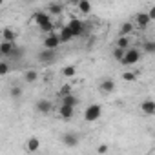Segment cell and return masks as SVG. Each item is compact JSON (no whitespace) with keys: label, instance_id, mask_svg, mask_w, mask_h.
Here are the masks:
<instances>
[{"label":"cell","instance_id":"31","mask_svg":"<svg viewBox=\"0 0 155 155\" xmlns=\"http://www.w3.org/2000/svg\"><path fill=\"white\" fill-rule=\"evenodd\" d=\"M148 13H150L151 20H155V6H153V8H150V9H148Z\"/></svg>","mask_w":155,"mask_h":155},{"label":"cell","instance_id":"7","mask_svg":"<svg viewBox=\"0 0 155 155\" xmlns=\"http://www.w3.org/2000/svg\"><path fill=\"white\" fill-rule=\"evenodd\" d=\"M58 37H60L62 44H68V42H71V40L75 38V33H73L71 28L66 24V26H60V28H58Z\"/></svg>","mask_w":155,"mask_h":155},{"label":"cell","instance_id":"27","mask_svg":"<svg viewBox=\"0 0 155 155\" xmlns=\"http://www.w3.org/2000/svg\"><path fill=\"white\" fill-rule=\"evenodd\" d=\"M9 95H11L13 99H20V97H22V88L13 86V88H11V91H9Z\"/></svg>","mask_w":155,"mask_h":155},{"label":"cell","instance_id":"1","mask_svg":"<svg viewBox=\"0 0 155 155\" xmlns=\"http://www.w3.org/2000/svg\"><path fill=\"white\" fill-rule=\"evenodd\" d=\"M33 22L40 28V31L42 33H51V31H55V28H57V24H53V20H51V15L46 11H40V13H35L33 15Z\"/></svg>","mask_w":155,"mask_h":155},{"label":"cell","instance_id":"25","mask_svg":"<svg viewBox=\"0 0 155 155\" xmlns=\"http://www.w3.org/2000/svg\"><path fill=\"white\" fill-rule=\"evenodd\" d=\"M124 55H126V49H124V48H119V46H115V49H113V58H115L117 62H122Z\"/></svg>","mask_w":155,"mask_h":155},{"label":"cell","instance_id":"16","mask_svg":"<svg viewBox=\"0 0 155 155\" xmlns=\"http://www.w3.org/2000/svg\"><path fill=\"white\" fill-rule=\"evenodd\" d=\"M77 8H79V11L82 15H90L91 13V2L90 0H81V2L77 4Z\"/></svg>","mask_w":155,"mask_h":155},{"label":"cell","instance_id":"29","mask_svg":"<svg viewBox=\"0 0 155 155\" xmlns=\"http://www.w3.org/2000/svg\"><path fill=\"white\" fill-rule=\"evenodd\" d=\"M8 71H9V64L8 62H0V75H8Z\"/></svg>","mask_w":155,"mask_h":155},{"label":"cell","instance_id":"8","mask_svg":"<svg viewBox=\"0 0 155 155\" xmlns=\"http://www.w3.org/2000/svg\"><path fill=\"white\" fill-rule=\"evenodd\" d=\"M60 140H62V142H64V146H68V148H75V146H79V135L73 133V131L64 133Z\"/></svg>","mask_w":155,"mask_h":155},{"label":"cell","instance_id":"4","mask_svg":"<svg viewBox=\"0 0 155 155\" xmlns=\"http://www.w3.org/2000/svg\"><path fill=\"white\" fill-rule=\"evenodd\" d=\"M60 44H62V40H60L58 33H55V31L48 33V37L44 38V48H46V49H57Z\"/></svg>","mask_w":155,"mask_h":155},{"label":"cell","instance_id":"9","mask_svg":"<svg viewBox=\"0 0 155 155\" xmlns=\"http://www.w3.org/2000/svg\"><path fill=\"white\" fill-rule=\"evenodd\" d=\"M153 20H151V17H150V13L148 11H144V13H139L137 17H135V24L140 28V29H146L150 24H151Z\"/></svg>","mask_w":155,"mask_h":155},{"label":"cell","instance_id":"21","mask_svg":"<svg viewBox=\"0 0 155 155\" xmlns=\"http://www.w3.org/2000/svg\"><path fill=\"white\" fill-rule=\"evenodd\" d=\"M62 102H64V104H69V106H75V108H77V104H79V99H77L73 93H66V95H62Z\"/></svg>","mask_w":155,"mask_h":155},{"label":"cell","instance_id":"19","mask_svg":"<svg viewBox=\"0 0 155 155\" xmlns=\"http://www.w3.org/2000/svg\"><path fill=\"white\" fill-rule=\"evenodd\" d=\"M24 81L29 82V84H35V82L38 81V73H37L35 69H28V71L24 73Z\"/></svg>","mask_w":155,"mask_h":155},{"label":"cell","instance_id":"22","mask_svg":"<svg viewBox=\"0 0 155 155\" xmlns=\"http://www.w3.org/2000/svg\"><path fill=\"white\" fill-rule=\"evenodd\" d=\"M133 29H135V26L131 24V22H122L120 24V35H131L133 33Z\"/></svg>","mask_w":155,"mask_h":155},{"label":"cell","instance_id":"6","mask_svg":"<svg viewBox=\"0 0 155 155\" xmlns=\"http://www.w3.org/2000/svg\"><path fill=\"white\" fill-rule=\"evenodd\" d=\"M68 26L71 28V31L75 33V37H81V35L84 33V29H86L84 22H82V20H79V18H75V17H71V18H69Z\"/></svg>","mask_w":155,"mask_h":155},{"label":"cell","instance_id":"17","mask_svg":"<svg viewBox=\"0 0 155 155\" xmlns=\"http://www.w3.org/2000/svg\"><path fill=\"white\" fill-rule=\"evenodd\" d=\"M17 38V31L11 29V28H4L2 29V40H9V42H15Z\"/></svg>","mask_w":155,"mask_h":155},{"label":"cell","instance_id":"24","mask_svg":"<svg viewBox=\"0 0 155 155\" xmlns=\"http://www.w3.org/2000/svg\"><path fill=\"white\" fill-rule=\"evenodd\" d=\"M62 75H64V77H66V79H73V77H75V75H77V68H75V66H71V64H69V66H66V68H64V69H62Z\"/></svg>","mask_w":155,"mask_h":155},{"label":"cell","instance_id":"30","mask_svg":"<svg viewBox=\"0 0 155 155\" xmlns=\"http://www.w3.org/2000/svg\"><path fill=\"white\" fill-rule=\"evenodd\" d=\"M97 151H99V153H106V151H108V146H106V144H101V146L97 148Z\"/></svg>","mask_w":155,"mask_h":155},{"label":"cell","instance_id":"15","mask_svg":"<svg viewBox=\"0 0 155 155\" xmlns=\"http://www.w3.org/2000/svg\"><path fill=\"white\" fill-rule=\"evenodd\" d=\"M38 150H40V140H38L37 137H29L28 142H26V151L35 153V151H38Z\"/></svg>","mask_w":155,"mask_h":155},{"label":"cell","instance_id":"11","mask_svg":"<svg viewBox=\"0 0 155 155\" xmlns=\"http://www.w3.org/2000/svg\"><path fill=\"white\" fill-rule=\"evenodd\" d=\"M58 115L64 119V120H69V119H73V115H75V106H69V104H60V108H58Z\"/></svg>","mask_w":155,"mask_h":155},{"label":"cell","instance_id":"18","mask_svg":"<svg viewBox=\"0 0 155 155\" xmlns=\"http://www.w3.org/2000/svg\"><path fill=\"white\" fill-rule=\"evenodd\" d=\"M117 46H119V48H124V49L131 48V35H130V37H128V35H120V37L117 38Z\"/></svg>","mask_w":155,"mask_h":155},{"label":"cell","instance_id":"13","mask_svg":"<svg viewBox=\"0 0 155 155\" xmlns=\"http://www.w3.org/2000/svg\"><path fill=\"white\" fill-rule=\"evenodd\" d=\"M115 86H117V82H115L113 79H104V81L101 82L99 90H101L102 93H113V91H115Z\"/></svg>","mask_w":155,"mask_h":155},{"label":"cell","instance_id":"28","mask_svg":"<svg viewBox=\"0 0 155 155\" xmlns=\"http://www.w3.org/2000/svg\"><path fill=\"white\" fill-rule=\"evenodd\" d=\"M22 55H24V49H22L20 46H15V49H13V53H11V57H13V58H20Z\"/></svg>","mask_w":155,"mask_h":155},{"label":"cell","instance_id":"26","mask_svg":"<svg viewBox=\"0 0 155 155\" xmlns=\"http://www.w3.org/2000/svg\"><path fill=\"white\" fill-rule=\"evenodd\" d=\"M122 79H124L126 82H135V81H137V75H135L133 71H126V73H122Z\"/></svg>","mask_w":155,"mask_h":155},{"label":"cell","instance_id":"32","mask_svg":"<svg viewBox=\"0 0 155 155\" xmlns=\"http://www.w3.org/2000/svg\"><path fill=\"white\" fill-rule=\"evenodd\" d=\"M69 2H71V4H79V2H81V0H69Z\"/></svg>","mask_w":155,"mask_h":155},{"label":"cell","instance_id":"20","mask_svg":"<svg viewBox=\"0 0 155 155\" xmlns=\"http://www.w3.org/2000/svg\"><path fill=\"white\" fill-rule=\"evenodd\" d=\"M62 9H64V8H62V4H58V2H53V4L48 6V13H49V15H55V17H57V15H62Z\"/></svg>","mask_w":155,"mask_h":155},{"label":"cell","instance_id":"12","mask_svg":"<svg viewBox=\"0 0 155 155\" xmlns=\"http://www.w3.org/2000/svg\"><path fill=\"white\" fill-rule=\"evenodd\" d=\"M15 42H9V40H2V44H0V55L2 57H11L13 49H15Z\"/></svg>","mask_w":155,"mask_h":155},{"label":"cell","instance_id":"23","mask_svg":"<svg viewBox=\"0 0 155 155\" xmlns=\"http://www.w3.org/2000/svg\"><path fill=\"white\" fill-rule=\"evenodd\" d=\"M142 51L148 55H155V40H146L142 46Z\"/></svg>","mask_w":155,"mask_h":155},{"label":"cell","instance_id":"33","mask_svg":"<svg viewBox=\"0 0 155 155\" xmlns=\"http://www.w3.org/2000/svg\"><path fill=\"white\" fill-rule=\"evenodd\" d=\"M4 2H6V0H0V4H4Z\"/></svg>","mask_w":155,"mask_h":155},{"label":"cell","instance_id":"14","mask_svg":"<svg viewBox=\"0 0 155 155\" xmlns=\"http://www.w3.org/2000/svg\"><path fill=\"white\" fill-rule=\"evenodd\" d=\"M140 111H142L144 115H155V101L146 99V101L140 104Z\"/></svg>","mask_w":155,"mask_h":155},{"label":"cell","instance_id":"34","mask_svg":"<svg viewBox=\"0 0 155 155\" xmlns=\"http://www.w3.org/2000/svg\"><path fill=\"white\" fill-rule=\"evenodd\" d=\"M26 2H29V0H26Z\"/></svg>","mask_w":155,"mask_h":155},{"label":"cell","instance_id":"10","mask_svg":"<svg viewBox=\"0 0 155 155\" xmlns=\"http://www.w3.org/2000/svg\"><path fill=\"white\" fill-rule=\"evenodd\" d=\"M55 49H42L40 53H38V62H42V64H51L53 60H55Z\"/></svg>","mask_w":155,"mask_h":155},{"label":"cell","instance_id":"2","mask_svg":"<svg viewBox=\"0 0 155 155\" xmlns=\"http://www.w3.org/2000/svg\"><path fill=\"white\" fill-rule=\"evenodd\" d=\"M102 117V106L101 104H90L84 111V120L86 122H97Z\"/></svg>","mask_w":155,"mask_h":155},{"label":"cell","instance_id":"3","mask_svg":"<svg viewBox=\"0 0 155 155\" xmlns=\"http://www.w3.org/2000/svg\"><path fill=\"white\" fill-rule=\"evenodd\" d=\"M140 49H137V48H128L126 49V55H124V58H122V62L120 64H124V66H133V64H137L139 60H140Z\"/></svg>","mask_w":155,"mask_h":155},{"label":"cell","instance_id":"5","mask_svg":"<svg viewBox=\"0 0 155 155\" xmlns=\"http://www.w3.org/2000/svg\"><path fill=\"white\" fill-rule=\"evenodd\" d=\"M35 110H37L40 115H49V113L53 111V104H51V101H48V99H38L37 104H35Z\"/></svg>","mask_w":155,"mask_h":155}]
</instances>
